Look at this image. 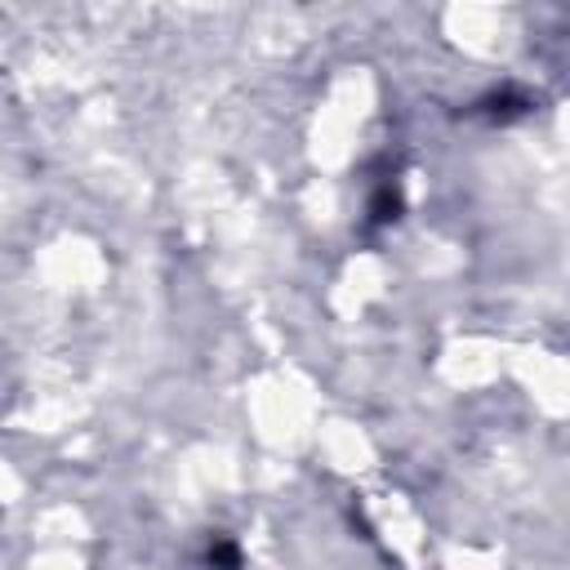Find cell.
I'll return each mask as SVG.
<instances>
[{
    "label": "cell",
    "instance_id": "6da1fadb",
    "mask_svg": "<svg viewBox=\"0 0 570 570\" xmlns=\"http://www.w3.org/2000/svg\"><path fill=\"white\" fill-rule=\"evenodd\" d=\"M401 187L396 183H379L374 187V196H370V205H365V227H392L396 218H401Z\"/></svg>",
    "mask_w": 570,
    "mask_h": 570
},
{
    "label": "cell",
    "instance_id": "7a4b0ae2",
    "mask_svg": "<svg viewBox=\"0 0 570 570\" xmlns=\"http://www.w3.org/2000/svg\"><path fill=\"white\" fill-rule=\"evenodd\" d=\"M205 566L209 570H240V543L227 539V534H214L205 543Z\"/></svg>",
    "mask_w": 570,
    "mask_h": 570
}]
</instances>
